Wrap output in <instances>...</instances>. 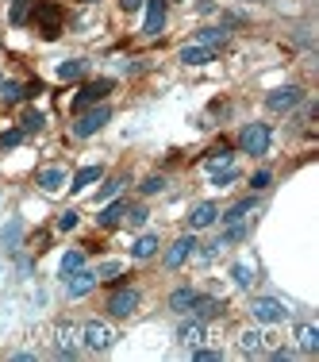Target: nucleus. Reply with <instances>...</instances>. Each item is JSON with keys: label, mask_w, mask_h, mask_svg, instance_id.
Here are the masks:
<instances>
[{"label": "nucleus", "mask_w": 319, "mask_h": 362, "mask_svg": "<svg viewBox=\"0 0 319 362\" xmlns=\"http://www.w3.org/2000/svg\"><path fill=\"white\" fill-rule=\"evenodd\" d=\"M300 100H304V89H300V85H284V89H273L270 97H265V108L270 112H292Z\"/></svg>", "instance_id": "nucleus-8"}, {"label": "nucleus", "mask_w": 319, "mask_h": 362, "mask_svg": "<svg viewBox=\"0 0 319 362\" xmlns=\"http://www.w3.org/2000/svg\"><path fill=\"white\" fill-rule=\"evenodd\" d=\"M181 62L185 66H208V62H215V47H200V42H196V47H185L181 50Z\"/></svg>", "instance_id": "nucleus-13"}, {"label": "nucleus", "mask_w": 319, "mask_h": 362, "mask_svg": "<svg viewBox=\"0 0 319 362\" xmlns=\"http://www.w3.org/2000/svg\"><path fill=\"white\" fill-rule=\"evenodd\" d=\"M177 339L185 343V347H196V343L204 339V320H188V324H181V327H177Z\"/></svg>", "instance_id": "nucleus-16"}, {"label": "nucleus", "mask_w": 319, "mask_h": 362, "mask_svg": "<svg viewBox=\"0 0 319 362\" xmlns=\"http://www.w3.org/2000/svg\"><path fill=\"white\" fill-rule=\"evenodd\" d=\"M188 313H193L196 320H212V316L223 313V305L215 297H200V293H196V300H193V308H188Z\"/></svg>", "instance_id": "nucleus-14"}, {"label": "nucleus", "mask_w": 319, "mask_h": 362, "mask_svg": "<svg viewBox=\"0 0 319 362\" xmlns=\"http://www.w3.org/2000/svg\"><path fill=\"white\" fill-rule=\"evenodd\" d=\"M28 20V0H12V23Z\"/></svg>", "instance_id": "nucleus-39"}, {"label": "nucleus", "mask_w": 319, "mask_h": 362, "mask_svg": "<svg viewBox=\"0 0 319 362\" xmlns=\"http://www.w3.org/2000/svg\"><path fill=\"white\" fill-rule=\"evenodd\" d=\"M193 358H196V362H219L223 351H212V347H200V343H196V347H193Z\"/></svg>", "instance_id": "nucleus-33"}, {"label": "nucleus", "mask_w": 319, "mask_h": 362, "mask_svg": "<svg viewBox=\"0 0 319 362\" xmlns=\"http://www.w3.org/2000/svg\"><path fill=\"white\" fill-rule=\"evenodd\" d=\"M143 4H146V0H119V8H124L127 16H131V12H139Z\"/></svg>", "instance_id": "nucleus-43"}, {"label": "nucleus", "mask_w": 319, "mask_h": 362, "mask_svg": "<svg viewBox=\"0 0 319 362\" xmlns=\"http://www.w3.org/2000/svg\"><path fill=\"white\" fill-rule=\"evenodd\" d=\"M42 124H47V116L42 112H23V119H20V127H23V135H31V132H42Z\"/></svg>", "instance_id": "nucleus-27"}, {"label": "nucleus", "mask_w": 319, "mask_h": 362, "mask_svg": "<svg viewBox=\"0 0 319 362\" xmlns=\"http://www.w3.org/2000/svg\"><path fill=\"white\" fill-rule=\"evenodd\" d=\"M296 343H300V351H308V355L319 351V327L315 324H300L296 327Z\"/></svg>", "instance_id": "nucleus-19"}, {"label": "nucleus", "mask_w": 319, "mask_h": 362, "mask_svg": "<svg viewBox=\"0 0 319 362\" xmlns=\"http://www.w3.org/2000/svg\"><path fill=\"white\" fill-rule=\"evenodd\" d=\"M270 181H273L270 170H258V174L250 177V189H254V193H262V189H270Z\"/></svg>", "instance_id": "nucleus-35"}, {"label": "nucleus", "mask_w": 319, "mask_h": 362, "mask_svg": "<svg viewBox=\"0 0 319 362\" xmlns=\"http://www.w3.org/2000/svg\"><path fill=\"white\" fill-rule=\"evenodd\" d=\"M139 300H143V297H139V289H135V286H119V289L108 297V313L116 316V320H124V316H131L135 308H139Z\"/></svg>", "instance_id": "nucleus-6"}, {"label": "nucleus", "mask_w": 319, "mask_h": 362, "mask_svg": "<svg viewBox=\"0 0 319 362\" xmlns=\"http://www.w3.org/2000/svg\"><path fill=\"white\" fill-rule=\"evenodd\" d=\"M31 20H35L39 35L47 39V42L62 35V4H58V0H39V4H35V16H31Z\"/></svg>", "instance_id": "nucleus-1"}, {"label": "nucleus", "mask_w": 319, "mask_h": 362, "mask_svg": "<svg viewBox=\"0 0 319 362\" xmlns=\"http://www.w3.org/2000/svg\"><path fill=\"white\" fill-rule=\"evenodd\" d=\"M81 339L89 351H108L112 343H116V332H112V324H104V320H89L81 327Z\"/></svg>", "instance_id": "nucleus-5"}, {"label": "nucleus", "mask_w": 319, "mask_h": 362, "mask_svg": "<svg viewBox=\"0 0 319 362\" xmlns=\"http://www.w3.org/2000/svg\"><path fill=\"white\" fill-rule=\"evenodd\" d=\"M231 274H235V286H250V281H254V274H250V266H243V262H239Z\"/></svg>", "instance_id": "nucleus-37"}, {"label": "nucleus", "mask_w": 319, "mask_h": 362, "mask_svg": "<svg viewBox=\"0 0 319 362\" xmlns=\"http://www.w3.org/2000/svg\"><path fill=\"white\" fill-rule=\"evenodd\" d=\"M139 189H143V197H154V193H162V189H166V177H162V174H150Z\"/></svg>", "instance_id": "nucleus-31"}, {"label": "nucleus", "mask_w": 319, "mask_h": 362, "mask_svg": "<svg viewBox=\"0 0 319 362\" xmlns=\"http://www.w3.org/2000/svg\"><path fill=\"white\" fill-rule=\"evenodd\" d=\"M196 251V239H193V231H188V235H181L174 247H169L166 251V270H181V266H185V258Z\"/></svg>", "instance_id": "nucleus-11"}, {"label": "nucleus", "mask_w": 319, "mask_h": 362, "mask_svg": "<svg viewBox=\"0 0 319 362\" xmlns=\"http://www.w3.org/2000/svg\"><path fill=\"white\" fill-rule=\"evenodd\" d=\"M196 39H200V47H223V42H227V31L223 28H200Z\"/></svg>", "instance_id": "nucleus-24"}, {"label": "nucleus", "mask_w": 319, "mask_h": 362, "mask_svg": "<svg viewBox=\"0 0 319 362\" xmlns=\"http://www.w3.org/2000/svg\"><path fill=\"white\" fill-rule=\"evenodd\" d=\"M81 74H85V58H70V62L58 66V77H62V81H77Z\"/></svg>", "instance_id": "nucleus-26"}, {"label": "nucleus", "mask_w": 319, "mask_h": 362, "mask_svg": "<svg viewBox=\"0 0 319 362\" xmlns=\"http://www.w3.org/2000/svg\"><path fill=\"white\" fill-rule=\"evenodd\" d=\"M77 220H81V216H77L73 209H66L62 216H58V231H73V228H77Z\"/></svg>", "instance_id": "nucleus-36"}, {"label": "nucleus", "mask_w": 319, "mask_h": 362, "mask_svg": "<svg viewBox=\"0 0 319 362\" xmlns=\"http://www.w3.org/2000/svg\"><path fill=\"white\" fill-rule=\"evenodd\" d=\"M112 119V108L108 105H92V108H85V112H77V119H73V139H92V135L100 132Z\"/></svg>", "instance_id": "nucleus-2"}, {"label": "nucleus", "mask_w": 319, "mask_h": 362, "mask_svg": "<svg viewBox=\"0 0 319 362\" xmlns=\"http://www.w3.org/2000/svg\"><path fill=\"white\" fill-rule=\"evenodd\" d=\"M239 174H235V166H227V170H212V185H231V181H235Z\"/></svg>", "instance_id": "nucleus-34"}, {"label": "nucleus", "mask_w": 319, "mask_h": 362, "mask_svg": "<svg viewBox=\"0 0 319 362\" xmlns=\"http://www.w3.org/2000/svg\"><path fill=\"white\" fill-rule=\"evenodd\" d=\"M193 300H196V289H188V286H181V289L169 293V308H174V313H188Z\"/></svg>", "instance_id": "nucleus-20"}, {"label": "nucleus", "mask_w": 319, "mask_h": 362, "mask_svg": "<svg viewBox=\"0 0 319 362\" xmlns=\"http://www.w3.org/2000/svg\"><path fill=\"white\" fill-rule=\"evenodd\" d=\"M119 274H124V266H119V262H104L97 270V278H119Z\"/></svg>", "instance_id": "nucleus-41"}, {"label": "nucleus", "mask_w": 319, "mask_h": 362, "mask_svg": "<svg viewBox=\"0 0 319 362\" xmlns=\"http://www.w3.org/2000/svg\"><path fill=\"white\" fill-rule=\"evenodd\" d=\"M166 4L169 0H146V23H143L146 35H158L162 31V23H166Z\"/></svg>", "instance_id": "nucleus-12"}, {"label": "nucleus", "mask_w": 319, "mask_h": 362, "mask_svg": "<svg viewBox=\"0 0 319 362\" xmlns=\"http://www.w3.org/2000/svg\"><path fill=\"white\" fill-rule=\"evenodd\" d=\"M270 143H273L270 124H246L243 132H239V151L243 154H265Z\"/></svg>", "instance_id": "nucleus-4"}, {"label": "nucleus", "mask_w": 319, "mask_h": 362, "mask_svg": "<svg viewBox=\"0 0 319 362\" xmlns=\"http://www.w3.org/2000/svg\"><path fill=\"white\" fill-rule=\"evenodd\" d=\"M100 177H104V170H100V166H81V170L73 174L70 189H73V193H81V189H89L92 181H100Z\"/></svg>", "instance_id": "nucleus-15"}, {"label": "nucleus", "mask_w": 319, "mask_h": 362, "mask_svg": "<svg viewBox=\"0 0 319 362\" xmlns=\"http://www.w3.org/2000/svg\"><path fill=\"white\" fill-rule=\"evenodd\" d=\"M39 185L47 189V193H58V189L66 185V170H62V166H47V170L39 174Z\"/></svg>", "instance_id": "nucleus-17"}, {"label": "nucleus", "mask_w": 319, "mask_h": 362, "mask_svg": "<svg viewBox=\"0 0 319 362\" xmlns=\"http://www.w3.org/2000/svg\"><path fill=\"white\" fill-rule=\"evenodd\" d=\"M262 347H265L262 332H243L239 335V351H243V355H262Z\"/></svg>", "instance_id": "nucleus-22"}, {"label": "nucleus", "mask_w": 319, "mask_h": 362, "mask_svg": "<svg viewBox=\"0 0 319 362\" xmlns=\"http://www.w3.org/2000/svg\"><path fill=\"white\" fill-rule=\"evenodd\" d=\"M97 281H100L97 270H85V266H81V270L70 274V281H66V293H70L73 300H81L85 293H92V286H97Z\"/></svg>", "instance_id": "nucleus-9"}, {"label": "nucleus", "mask_w": 319, "mask_h": 362, "mask_svg": "<svg viewBox=\"0 0 319 362\" xmlns=\"http://www.w3.org/2000/svg\"><path fill=\"white\" fill-rule=\"evenodd\" d=\"M258 209V197H243V201H235L227 212H219V220H227V223H235V220H243L246 212H254Z\"/></svg>", "instance_id": "nucleus-18"}, {"label": "nucleus", "mask_w": 319, "mask_h": 362, "mask_svg": "<svg viewBox=\"0 0 319 362\" xmlns=\"http://www.w3.org/2000/svg\"><path fill=\"white\" fill-rule=\"evenodd\" d=\"M20 143H23V127H12V132L0 135V151H12V146H20Z\"/></svg>", "instance_id": "nucleus-32"}, {"label": "nucleus", "mask_w": 319, "mask_h": 362, "mask_svg": "<svg viewBox=\"0 0 319 362\" xmlns=\"http://www.w3.org/2000/svg\"><path fill=\"white\" fill-rule=\"evenodd\" d=\"M85 266V251H66V258H62V278H70L73 270H81Z\"/></svg>", "instance_id": "nucleus-29"}, {"label": "nucleus", "mask_w": 319, "mask_h": 362, "mask_svg": "<svg viewBox=\"0 0 319 362\" xmlns=\"http://www.w3.org/2000/svg\"><path fill=\"white\" fill-rule=\"evenodd\" d=\"M119 189H124V177H112V181H108V185H104V189H100V201H108V197H116V193H119Z\"/></svg>", "instance_id": "nucleus-40"}, {"label": "nucleus", "mask_w": 319, "mask_h": 362, "mask_svg": "<svg viewBox=\"0 0 319 362\" xmlns=\"http://www.w3.org/2000/svg\"><path fill=\"white\" fill-rule=\"evenodd\" d=\"M124 216H127V201H112L97 220H100V228H116V223L124 220Z\"/></svg>", "instance_id": "nucleus-21"}, {"label": "nucleus", "mask_w": 319, "mask_h": 362, "mask_svg": "<svg viewBox=\"0 0 319 362\" xmlns=\"http://www.w3.org/2000/svg\"><path fill=\"white\" fill-rule=\"evenodd\" d=\"M0 100H4V105L23 100V85H20V81H0Z\"/></svg>", "instance_id": "nucleus-28"}, {"label": "nucleus", "mask_w": 319, "mask_h": 362, "mask_svg": "<svg viewBox=\"0 0 319 362\" xmlns=\"http://www.w3.org/2000/svg\"><path fill=\"white\" fill-rule=\"evenodd\" d=\"M215 220H219V204H215V201H200L193 212H188V228H193V231L212 228Z\"/></svg>", "instance_id": "nucleus-10"}, {"label": "nucleus", "mask_w": 319, "mask_h": 362, "mask_svg": "<svg viewBox=\"0 0 319 362\" xmlns=\"http://www.w3.org/2000/svg\"><path fill=\"white\" fill-rule=\"evenodd\" d=\"M146 216H150V212H146L143 204H139V209H127V220H131V228H143Z\"/></svg>", "instance_id": "nucleus-38"}, {"label": "nucleus", "mask_w": 319, "mask_h": 362, "mask_svg": "<svg viewBox=\"0 0 319 362\" xmlns=\"http://www.w3.org/2000/svg\"><path fill=\"white\" fill-rule=\"evenodd\" d=\"M250 316H254L258 324H281L284 316H289V308H284L277 297H258L254 305H250Z\"/></svg>", "instance_id": "nucleus-7"}, {"label": "nucleus", "mask_w": 319, "mask_h": 362, "mask_svg": "<svg viewBox=\"0 0 319 362\" xmlns=\"http://www.w3.org/2000/svg\"><path fill=\"white\" fill-rule=\"evenodd\" d=\"M239 239H246V228H243V220H235V223H231V228L223 231V235L215 239L212 247H231V243H239Z\"/></svg>", "instance_id": "nucleus-25"}, {"label": "nucleus", "mask_w": 319, "mask_h": 362, "mask_svg": "<svg viewBox=\"0 0 319 362\" xmlns=\"http://www.w3.org/2000/svg\"><path fill=\"white\" fill-rule=\"evenodd\" d=\"M39 93H42V81H28V85H23V97H28V100H35Z\"/></svg>", "instance_id": "nucleus-42"}, {"label": "nucleus", "mask_w": 319, "mask_h": 362, "mask_svg": "<svg viewBox=\"0 0 319 362\" xmlns=\"http://www.w3.org/2000/svg\"><path fill=\"white\" fill-rule=\"evenodd\" d=\"M231 166V146H219V151L208 154V170H227Z\"/></svg>", "instance_id": "nucleus-30"}, {"label": "nucleus", "mask_w": 319, "mask_h": 362, "mask_svg": "<svg viewBox=\"0 0 319 362\" xmlns=\"http://www.w3.org/2000/svg\"><path fill=\"white\" fill-rule=\"evenodd\" d=\"M116 89V81L112 77H97V81H85L81 93H73V112H85L92 105H104V97Z\"/></svg>", "instance_id": "nucleus-3"}, {"label": "nucleus", "mask_w": 319, "mask_h": 362, "mask_svg": "<svg viewBox=\"0 0 319 362\" xmlns=\"http://www.w3.org/2000/svg\"><path fill=\"white\" fill-rule=\"evenodd\" d=\"M158 247H162L158 235H139V239H135V247H131V255L143 262V258H154V255H158Z\"/></svg>", "instance_id": "nucleus-23"}, {"label": "nucleus", "mask_w": 319, "mask_h": 362, "mask_svg": "<svg viewBox=\"0 0 319 362\" xmlns=\"http://www.w3.org/2000/svg\"><path fill=\"white\" fill-rule=\"evenodd\" d=\"M85 4H97V0H85Z\"/></svg>", "instance_id": "nucleus-44"}]
</instances>
